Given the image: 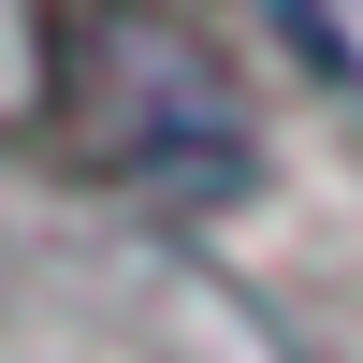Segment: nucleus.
I'll return each instance as SVG.
<instances>
[{
  "instance_id": "f257e3e1",
  "label": "nucleus",
  "mask_w": 363,
  "mask_h": 363,
  "mask_svg": "<svg viewBox=\"0 0 363 363\" xmlns=\"http://www.w3.org/2000/svg\"><path fill=\"white\" fill-rule=\"evenodd\" d=\"M58 145L102 189H160V203H233L247 189V116L203 73L189 29L131 15V0H58Z\"/></svg>"
},
{
  "instance_id": "f03ea898",
  "label": "nucleus",
  "mask_w": 363,
  "mask_h": 363,
  "mask_svg": "<svg viewBox=\"0 0 363 363\" xmlns=\"http://www.w3.org/2000/svg\"><path fill=\"white\" fill-rule=\"evenodd\" d=\"M262 29H277L320 87H349V102H363V0H262Z\"/></svg>"
}]
</instances>
